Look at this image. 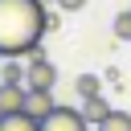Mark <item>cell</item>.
I'll return each mask as SVG.
<instances>
[{
  "label": "cell",
  "instance_id": "obj_1",
  "mask_svg": "<svg viewBox=\"0 0 131 131\" xmlns=\"http://www.w3.org/2000/svg\"><path fill=\"white\" fill-rule=\"evenodd\" d=\"M45 33V0H0V57H33Z\"/></svg>",
  "mask_w": 131,
  "mask_h": 131
},
{
  "label": "cell",
  "instance_id": "obj_2",
  "mask_svg": "<svg viewBox=\"0 0 131 131\" xmlns=\"http://www.w3.org/2000/svg\"><path fill=\"white\" fill-rule=\"evenodd\" d=\"M53 82H57L53 61H45L41 53H33L29 66H25V86H29V90H53Z\"/></svg>",
  "mask_w": 131,
  "mask_h": 131
},
{
  "label": "cell",
  "instance_id": "obj_3",
  "mask_svg": "<svg viewBox=\"0 0 131 131\" xmlns=\"http://www.w3.org/2000/svg\"><path fill=\"white\" fill-rule=\"evenodd\" d=\"M41 131H90V123H86L82 111H74V106H57V111L41 123Z\"/></svg>",
  "mask_w": 131,
  "mask_h": 131
},
{
  "label": "cell",
  "instance_id": "obj_4",
  "mask_svg": "<svg viewBox=\"0 0 131 131\" xmlns=\"http://www.w3.org/2000/svg\"><path fill=\"white\" fill-rule=\"evenodd\" d=\"M25 98H29V86L25 82H0V119L25 111Z\"/></svg>",
  "mask_w": 131,
  "mask_h": 131
},
{
  "label": "cell",
  "instance_id": "obj_5",
  "mask_svg": "<svg viewBox=\"0 0 131 131\" xmlns=\"http://www.w3.org/2000/svg\"><path fill=\"white\" fill-rule=\"evenodd\" d=\"M53 111H57V102H53V90H29V98H25V115H33L37 123H45Z\"/></svg>",
  "mask_w": 131,
  "mask_h": 131
},
{
  "label": "cell",
  "instance_id": "obj_6",
  "mask_svg": "<svg viewBox=\"0 0 131 131\" xmlns=\"http://www.w3.org/2000/svg\"><path fill=\"white\" fill-rule=\"evenodd\" d=\"M78 111L86 115V123H90V127H98V123H102V119H106V115H111L115 106H111V102H106L102 94H94V98H82V106H78Z\"/></svg>",
  "mask_w": 131,
  "mask_h": 131
},
{
  "label": "cell",
  "instance_id": "obj_7",
  "mask_svg": "<svg viewBox=\"0 0 131 131\" xmlns=\"http://www.w3.org/2000/svg\"><path fill=\"white\" fill-rule=\"evenodd\" d=\"M0 131H41V123H37L33 115L16 111V115H4V119H0Z\"/></svg>",
  "mask_w": 131,
  "mask_h": 131
},
{
  "label": "cell",
  "instance_id": "obj_8",
  "mask_svg": "<svg viewBox=\"0 0 131 131\" xmlns=\"http://www.w3.org/2000/svg\"><path fill=\"white\" fill-rule=\"evenodd\" d=\"M94 131H131V111H111Z\"/></svg>",
  "mask_w": 131,
  "mask_h": 131
},
{
  "label": "cell",
  "instance_id": "obj_9",
  "mask_svg": "<svg viewBox=\"0 0 131 131\" xmlns=\"http://www.w3.org/2000/svg\"><path fill=\"white\" fill-rule=\"evenodd\" d=\"M0 82H25V66H20V57H4V66H0Z\"/></svg>",
  "mask_w": 131,
  "mask_h": 131
},
{
  "label": "cell",
  "instance_id": "obj_10",
  "mask_svg": "<svg viewBox=\"0 0 131 131\" xmlns=\"http://www.w3.org/2000/svg\"><path fill=\"white\" fill-rule=\"evenodd\" d=\"M94 94H102L98 78H94V74H82V78H78V98H94Z\"/></svg>",
  "mask_w": 131,
  "mask_h": 131
},
{
  "label": "cell",
  "instance_id": "obj_11",
  "mask_svg": "<svg viewBox=\"0 0 131 131\" xmlns=\"http://www.w3.org/2000/svg\"><path fill=\"white\" fill-rule=\"evenodd\" d=\"M115 37H119V41H131V8L115 16Z\"/></svg>",
  "mask_w": 131,
  "mask_h": 131
},
{
  "label": "cell",
  "instance_id": "obj_12",
  "mask_svg": "<svg viewBox=\"0 0 131 131\" xmlns=\"http://www.w3.org/2000/svg\"><path fill=\"white\" fill-rule=\"evenodd\" d=\"M57 8H66V12H82L86 0H57Z\"/></svg>",
  "mask_w": 131,
  "mask_h": 131
},
{
  "label": "cell",
  "instance_id": "obj_13",
  "mask_svg": "<svg viewBox=\"0 0 131 131\" xmlns=\"http://www.w3.org/2000/svg\"><path fill=\"white\" fill-rule=\"evenodd\" d=\"M45 4H57V0H45Z\"/></svg>",
  "mask_w": 131,
  "mask_h": 131
}]
</instances>
